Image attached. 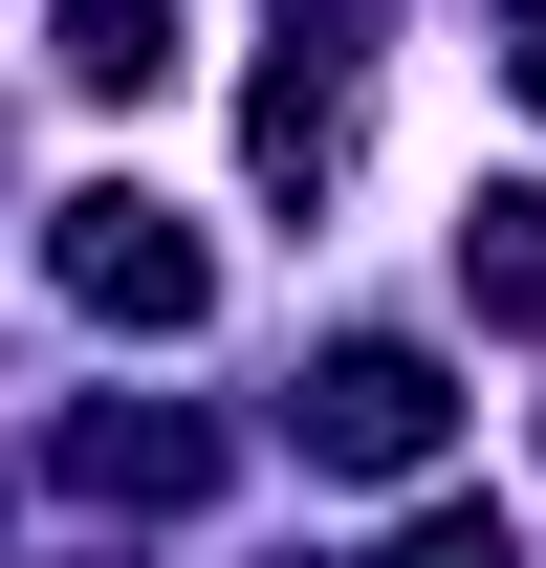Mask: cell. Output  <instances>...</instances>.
Returning a JSON list of instances; mask_svg holds the SVG:
<instances>
[{
	"label": "cell",
	"mask_w": 546,
	"mask_h": 568,
	"mask_svg": "<svg viewBox=\"0 0 546 568\" xmlns=\"http://www.w3.org/2000/svg\"><path fill=\"white\" fill-rule=\"evenodd\" d=\"M503 88H525V110H546V0H525V22H503Z\"/></svg>",
	"instance_id": "52a82bcc"
},
{
	"label": "cell",
	"mask_w": 546,
	"mask_h": 568,
	"mask_svg": "<svg viewBox=\"0 0 546 568\" xmlns=\"http://www.w3.org/2000/svg\"><path fill=\"white\" fill-rule=\"evenodd\" d=\"M459 284H481V328H546V175L459 219Z\"/></svg>",
	"instance_id": "277c9868"
},
{
	"label": "cell",
	"mask_w": 546,
	"mask_h": 568,
	"mask_svg": "<svg viewBox=\"0 0 546 568\" xmlns=\"http://www.w3.org/2000/svg\"><path fill=\"white\" fill-rule=\"evenodd\" d=\"M394 568H525V525H503V503H459V525H415Z\"/></svg>",
	"instance_id": "8992f818"
},
{
	"label": "cell",
	"mask_w": 546,
	"mask_h": 568,
	"mask_svg": "<svg viewBox=\"0 0 546 568\" xmlns=\"http://www.w3.org/2000/svg\"><path fill=\"white\" fill-rule=\"evenodd\" d=\"M437 437H459V372L394 351V328H350V351L306 372V459H328V481H437Z\"/></svg>",
	"instance_id": "6da1fadb"
},
{
	"label": "cell",
	"mask_w": 546,
	"mask_h": 568,
	"mask_svg": "<svg viewBox=\"0 0 546 568\" xmlns=\"http://www.w3.org/2000/svg\"><path fill=\"white\" fill-rule=\"evenodd\" d=\"M67 481H88V503H198L219 437H198V416H67Z\"/></svg>",
	"instance_id": "3957f363"
},
{
	"label": "cell",
	"mask_w": 546,
	"mask_h": 568,
	"mask_svg": "<svg viewBox=\"0 0 546 568\" xmlns=\"http://www.w3.org/2000/svg\"><path fill=\"white\" fill-rule=\"evenodd\" d=\"M67 88H175V0H67Z\"/></svg>",
	"instance_id": "5b68a950"
},
{
	"label": "cell",
	"mask_w": 546,
	"mask_h": 568,
	"mask_svg": "<svg viewBox=\"0 0 546 568\" xmlns=\"http://www.w3.org/2000/svg\"><path fill=\"white\" fill-rule=\"evenodd\" d=\"M67 306H110V328H198L219 263H198L153 197H67Z\"/></svg>",
	"instance_id": "7a4b0ae2"
}]
</instances>
